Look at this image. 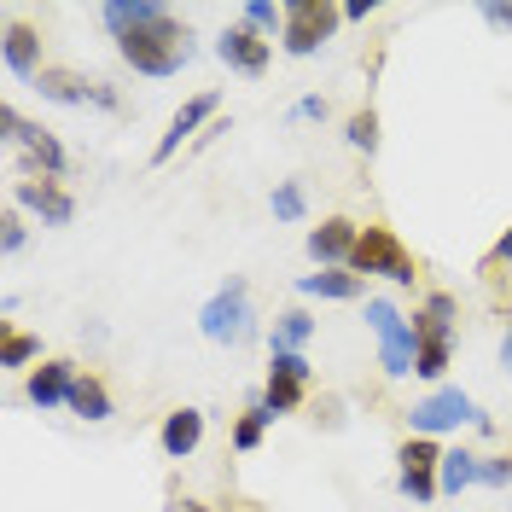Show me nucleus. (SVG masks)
<instances>
[{
    "mask_svg": "<svg viewBox=\"0 0 512 512\" xmlns=\"http://www.w3.org/2000/svg\"><path fill=\"white\" fill-rule=\"evenodd\" d=\"M437 472H443V448H437V437H408V443L396 448V489H402L414 507H431V501L443 495Z\"/></svg>",
    "mask_w": 512,
    "mask_h": 512,
    "instance_id": "7",
    "label": "nucleus"
},
{
    "mask_svg": "<svg viewBox=\"0 0 512 512\" xmlns=\"http://www.w3.org/2000/svg\"><path fill=\"white\" fill-rule=\"evenodd\" d=\"M268 425H274V408H268V402H262V390H256L251 408L233 419V448H239V454H256L262 437H268Z\"/></svg>",
    "mask_w": 512,
    "mask_h": 512,
    "instance_id": "23",
    "label": "nucleus"
},
{
    "mask_svg": "<svg viewBox=\"0 0 512 512\" xmlns=\"http://www.w3.org/2000/svg\"><path fill=\"white\" fill-rule=\"evenodd\" d=\"M448 361H454V326L431 320L425 309H414V379H443Z\"/></svg>",
    "mask_w": 512,
    "mask_h": 512,
    "instance_id": "11",
    "label": "nucleus"
},
{
    "mask_svg": "<svg viewBox=\"0 0 512 512\" xmlns=\"http://www.w3.org/2000/svg\"><path fill=\"white\" fill-rule=\"evenodd\" d=\"M350 274H384V280H396V286H414L419 280V262L408 256V245L396 239V227L384 222H367L361 227V239H355V256H350Z\"/></svg>",
    "mask_w": 512,
    "mask_h": 512,
    "instance_id": "3",
    "label": "nucleus"
},
{
    "mask_svg": "<svg viewBox=\"0 0 512 512\" xmlns=\"http://www.w3.org/2000/svg\"><path fill=\"white\" fill-rule=\"evenodd\" d=\"M344 140H350L355 152H379V111L373 105H361V111H350V123H344Z\"/></svg>",
    "mask_w": 512,
    "mask_h": 512,
    "instance_id": "25",
    "label": "nucleus"
},
{
    "mask_svg": "<svg viewBox=\"0 0 512 512\" xmlns=\"http://www.w3.org/2000/svg\"><path fill=\"white\" fill-rule=\"evenodd\" d=\"M483 24H489V30H512V0L507 6H483Z\"/></svg>",
    "mask_w": 512,
    "mask_h": 512,
    "instance_id": "35",
    "label": "nucleus"
},
{
    "mask_svg": "<svg viewBox=\"0 0 512 512\" xmlns=\"http://www.w3.org/2000/svg\"><path fill=\"white\" fill-rule=\"evenodd\" d=\"M478 402L454 384H437L431 396H419L408 408V437H443V431H460V425H478Z\"/></svg>",
    "mask_w": 512,
    "mask_h": 512,
    "instance_id": "6",
    "label": "nucleus"
},
{
    "mask_svg": "<svg viewBox=\"0 0 512 512\" xmlns=\"http://www.w3.org/2000/svg\"><path fill=\"white\" fill-rule=\"evenodd\" d=\"M367 326H373V338H379L384 379H408V373H414V320L402 315L390 297H367Z\"/></svg>",
    "mask_w": 512,
    "mask_h": 512,
    "instance_id": "5",
    "label": "nucleus"
},
{
    "mask_svg": "<svg viewBox=\"0 0 512 512\" xmlns=\"http://www.w3.org/2000/svg\"><path fill=\"white\" fill-rule=\"evenodd\" d=\"M227 507H233V512H256V501H239V495H233V501H227Z\"/></svg>",
    "mask_w": 512,
    "mask_h": 512,
    "instance_id": "37",
    "label": "nucleus"
},
{
    "mask_svg": "<svg viewBox=\"0 0 512 512\" xmlns=\"http://www.w3.org/2000/svg\"><path fill=\"white\" fill-rule=\"evenodd\" d=\"M507 320H512V315H507Z\"/></svg>",
    "mask_w": 512,
    "mask_h": 512,
    "instance_id": "38",
    "label": "nucleus"
},
{
    "mask_svg": "<svg viewBox=\"0 0 512 512\" xmlns=\"http://www.w3.org/2000/svg\"><path fill=\"white\" fill-rule=\"evenodd\" d=\"M12 210H35L47 227H64L76 216V198L47 175H24V181H12Z\"/></svg>",
    "mask_w": 512,
    "mask_h": 512,
    "instance_id": "12",
    "label": "nucleus"
},
{
    "mask_svg": "<svg viewBox=\"0 0 512 512\" xmlns=\"http://www.w3.org/2000/svg\"><path fill=\"white\" fill-rule=\"evenodd\" d=\"M437 483H443V495H460V489H472V483H483V454L478 448H443V472H437Z\"/></svg>",
    "mask_w": 512,
    "mask_h": 512,
    "instance_id": "21",
    "label": "nucleus"
},
{
    "mask_svg": "<svg viewBox=\"0 0 512 512\" xmlns=\"http://www.w3.org/2000/svg\"><path fill=\"white\" fill-rule=\"evenodd\" d=\"M76 361H64V355H53V361H41V367H30V384H24V396H30V408H41V414H53V408H70V390H76Z\"/></svg>",
    "mask_w": 512,
    "mask_h": 512,
    "instance_id": "14",
    "label": "nucleus"
},
{
    "mask_svg": "<svg viewBox=\"0 0 512 512\" xmlns=\"http://www.w3.org/2000/svg\"><path fill=\"white\" fill-rule=\"evenodd\" d=\"M239 24L256 35H274V30H286V6H274V0H245L239 6Z\"/></svg>",
    "mask_w": 512,
    "mask_h": 512,
    "instance_id": "26",
    "label": "nucleus"
},
{
    "mask_svg": "<svg viewBox=\"0 0 512 512\" xmlns=\"http://www.w3.org/2000/svg\"><path fill=\"white\" fill-rule=\"evenodd\" d=\"M291 117H303V123H326V99H320V94H303L297 105H291Z\"/></svg>",
    "mask_w": 512,
    "mask_h": 512,
    "instance_id": "31",
    "label": "nucleus"
},
{
    "mask_svg": "<svg viewBox=\"0 0 512 512\" xmlns=\"http://www.w3.org/2000/svg\"><path fill=\"white\" fill-rule=\"evenodd\" d=\"M163 512H210V507H204V501H169Z\"/></svg>",
    "mask_w": 512,
    "mask_h": 512,
    "instance_id": "36",
    "label": "nucleus"
},
{
    "mask_svg": "<svg viewBox=\"0 0 512 512\" xmlns=\"http://www.w3.org/2000/svg\"><path fill=\"white\" fill-rule=\"evenodd\" d=\"M216 105H222V94H216V88H210V94H192L187 105H181V111L169 117L163 140L152 146V163H169V158H175V152H181V146L192 140V128H204L210 117H216Z\"/></svg>",
    "mask_w": 512,
    "mask_h": 512,
    "instance_id": "15",
    "label": "nucleus"
},
{
    "mask_svg": "<svg viewBox=\"0 0 512 512\" xmlns=\"http://www.w3.org/2000/svg\"><path fill=\"white\" fill-rule=\"evenodd\" d=\"M158 12H169V6H158V0H105V6H99V24L111 30V41H123V35H134L140 24H152Z\"/></svg>",
    "mask_w": 512,
    "mask_h": 512,
    "instance_id": "20",
    "label": "nucleus"
},
{
    "mask_svg": "<svg viewBox=\"0 0 512 512\" xmlns=\"http://www.w3.org/2000/svg\"><path fill=\"white\" fill-rule=\"evenodd\" d=\"M216 59H222L227 70H239V76H262V70L274 64V41L245 30V24H227V30L216 35Z\"/></svg>",
    "mask_w": 512,
    "mask_h": 512,
    "instance_id": "13",
    "label": "nucleus"
},
{
    "mask_svg": "<svg viewBox=\"0 0 512 512\" xmlns=\"http://www.w3.org/2000/svg\"><path fill=\"white\" fill-rule=\"evenodd\" d=\"M6 367H30L35 355H41V338L35 332H18V326H6Z\"/></svg>",
    "mask_w": 512,
    "mask_h": 512,
    "instance_id": "28",
    "label": "nucleus"
},
{
    "mask_svg": "<svg viewBox=\"0 0 512 512\" xmlns=\"http://www.w3.org/2000/svg\"><path fill=\"white\" fill-rule=\"evenodd\" d=\"M0 59H6V70L12 76H41L47 64H41V30H30V24H6V41H0Z\"/></svg>",
    "mask_w": 512,
    "mask_h": 512,
    "instance_id": "18",
    "label": "nucleus"
},
{
    "mask_svg": "<svg viewBox=\"0 0 512 512\" xmlns=\"http://www.w3.org/2000/svg\"><path fill=\"white\" fill-rule=\"evenodd\" d=\"M268 204H274V216H280V222H303V210H309V198H303V181H280Z\"/></svg>",
    "mask_w": 512,
    "mask_h": 512,
    "instance_id": "27",
    "label": "nucleus"
},
{
    "mask_svg": "<svg viewBox=\"0 0 512 512\" xmlns=\"http://www.w3.org/2000/svg\"><path fill=\"white\" fill-rule=\"evenodd\" d=\"M355 239H361V227H355L350 216H326V222L309 233V256H315L320 268H350Z\"/></svg>",
    "mask_w": 512,
    "mask_h": 512,
    "instance_id": "16",
    "label": "nucleus"
},
{
    "mask_svg": "<svg viewBox=\"0 0 512 512\" xmlns=\"http://www.w3.org/2000/svg\"><path fill=\"white\" fill-rule=\"evenodd\" d=\"M70 414L88 419V425H105V419H111V390H105L99 373H82V379H76V390H70Z\"/></svg>",
    "mask_w": 512,
    "mask_h": 512,
    "instance_id": "22",
    "label": "nucleus"
},
{
    "mask_svg": "<svg viewBox=\"0 0 512 512\" xmlns=\"http://www.w3.org/2000/svg\"><path fill=\"white\" fill-rule=\"evenodd\" d=\"M512 483V454H483V489H507Z\"/></svg>",
    "mask_w": 512,
    "mask_h": 512,
    "instance_id": "30",
    "label": "nucleus"
},
{
    "mask_svg": "<svg viewBox=\"0 0 512 512\" xmlns=\"http://www.w3.org/2000/svg\"><path fill=\"white\" fill-rule=\"evenodd\" d=\"M117 53H123V64L140 70V76H175V70L192 59V35L175 12H158L152 24H140L134 35H123Z\"/></svg>",
    "mask_w": 512,
    "mask_h": 512,
    "instance_id": "1",
    "label": "nucleus"
},
{
    "mask_svg": "<svg viewBox=\"0 0 512 512\" xmlns=\"http://www.w3.org/2000/svg\"><path fill=\"white\" fill-rule=\"evenodd\" d=\"M198 332L210 338V344H227V350H239V344H251L256 338V309H251V286L233 274L216 286V297L198 309Z\"/></svg>",
    "mask_w": 512,
    "mask_h": 512,
    "instance_id": "2",
    "label": "nucleus"
},
{
    "mask_svg": "<svg viewBox=\"0 0 512 512\" xmlns=\"http://www.w3.org/2000/svg\"><path fill=\"white\" fill-rule=\"evenodd\" d=\"M297 291H303V297H320V303H355V297L367 291V280L350 274V268H315V274L297 280Z\"/></svg>",
    "mask_w": 512,
    "mask_h": 512,
    "instance_id": "19",
    "label": "nucleus"
},
{
    "mask_svg": "<svg viewBox=\"0 0 512 512\" xmlns=\"http://www.w3.org/2000/svg\"><path fill=\"white\" fill-rule=\"evenodd\" d=\"M344 24V6L338 0H286V30H280V47L291 59H315L320 47L332 41V30Z\"/></svg>",
    "mask_w": 512,
    "mask_h": 512,
    "instance_id": "4",
    "label": "nucleus"
},
{
    "mask_svg": "<svg viewBox=\"0 0 512 512\" xmlns=\"http://www.w3.org/2000/svg\"><path fill=\"white\" fill-rule=\"evenodd\" d=\"M454 309H460V303H454L448 291H431V297H425V315L431 320H448V326H454Z\"/></svg>",
    "mask_w": 512,
    "mask_h": 512,
    "instance_id": "32",
    "label": "nucleus"
},
{
    "mask_svg": "<svg viewBox=\"0 0 512 512\" xmlns=\"http://www.w3.org/2000/svg\"><path fill=\"white\" fill-rule=\"evenodd\" d=\"M0 128H6V146H18V152L30 158L35 175H47V181H59V175H64V163H70V158H64V146L41 123H30L18 105H6V111H0Z\"/></svg>",
    "mask_w": 512,
    "mask_h": 512,
    "instance_id": "8",
    "label": "nucleus"
},
{
    "mask_svg": "<svg viewBox=\"0 0 512 512\" xmlns=\"http://www.w3.org/2000/svg\"><path fill=\"white\" fill-rule=\"evenodd\" d=\"M309 379H315V367H309V355H303V350H280V355H268L262 402L274 408V419H280V414H297V408H303V390H309Z\"/></svg>",
    "mask_w": 512,
    "mask_h": 512,
    "instance_id": "10",
    "label": "nucleus"
},
{
    "mask_svg": "<svg viewBox=\"0 0 512 512\" xmlns=\"http://www.w3.org/2000/svg\"><path fill=\"white\" fill-rule=\"evenodd\" d=\"M489 268H512V227L495 239V251H489Z\"/></svg>",
    "mask_w": 512,
    "mask_h": 512,
    "instance_id": "34",
    "label": "nucleus"
},
{
    "mask_svg": "<svg viewBox=\"0 0 512 512\" xmlns=\"http://www.w3.org/2000/svg\"><path fill=\"white\" fill-rule=\"evenodd\" d=\"M373 12H379V0H344V18H350V24H367Z\"/></svg>",
    "mask_w": 512,
    "mask_h": 512,
    "instance_id": "33",
    "label": "nucleus"
},
{
    "mask_svg": "<svg viewBox=\"0 0 512 512\" xmlns=\"http://www.w3.org/2000/svg\"><path fill=\"white\" fill-rule=\"evenodd\" d=\"M24 239H30L24 216H18V210H6V222H0V251H6V256H18V251H24Z\"/></svg>",
    "mask_w": 512,
    "mask_h": 512,
    "instance_id": "29",
    "label": "nucleus"
},
{
    "mask_svg": "<svg viewBox=\"0 0 512 512\" xmlns=\"http://www.w3.org/2000/svg\"><path fill=\"white\" fill-rule=\"evenodd\" d=\"M198 443H204V414H198V408H175V414H163L158 448L169 454V460H192Z\"/></svg>",
    "mask_w": 512,
    "mask_h": 512,
    "instance_id": "17",
    "label": "nucleus"
},
{
    "mask_svg": "<svg viewBox=\"0 0 512 512\" xmlns=\"http://www.w3.org/2000/svg\"><path fill=\"white\" fill-rule=\"evenodd\" d=\"M35 94L53 99V105H99V111H117V105H123V94H117L111 82L82 76V70H59V64H47V70L35 76Z\"/></svg>",
    "mask_w": 512,
    "mask_h": 512,
    "instance_id": "9",
    "label": "nucleus"
},
{
    "mask_svg": "<svg viewBox=\"0 0 512 512\" xmlns=\"http://www.w3.org/2000/svg\"><path fill=\"white\" fill-rule=\"evenodd\" d=\"M315 338V315L309 309H286V315L274 320V338H268V355H280V350H303Z\"/></svg>",
    "mask_w": 512,
    "mask_h": 512,
    "instance_id": "24",
    "label": "nucleus"
}]
</instances>
